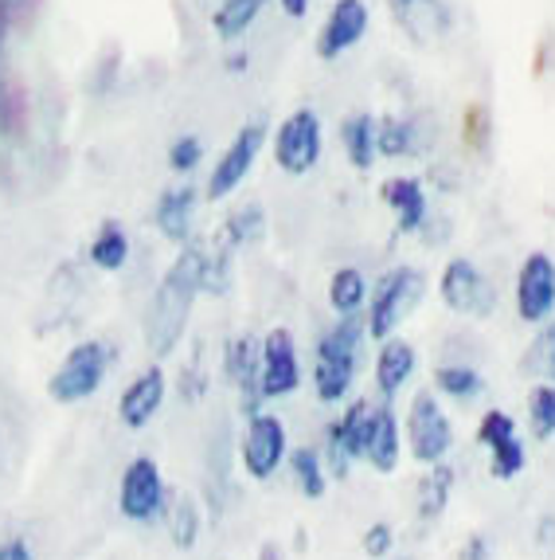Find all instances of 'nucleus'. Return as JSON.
Segmentation results:
<instances>
[{
    "label": "nucleus",
    "instance_id": "31",
    "mask_svg": "<svg viewBox=\"0 0 555 560\" xmlns=\"http://www.w3.org/2000/svg\"><path fill=\"white\" fill-rule=\"evenodd\" d=\"M485 451H489V475L497 478V482H512V478L528 467V447L520 443L517 431H512V435H505V440L489 443Z\"/></svg>",
    "mask_w": 555,
    "mask_h": 560
},
{
    "label": "nucleus",
    "instance_id": "29",
    "mask_svg": "<svg viewBox=\"0 0 555 560\" xmlns=\"http://www.w3.org/2000/svg\"><path fill=\"white\" fill-rule=\"evenodd\" d=\"M262 235H267V208L259 200H247V205H239L223 220V240L232 243V247H250Z\"/></svg>",
    "mask_w": 555,
    "mask_h": 560
},
{
    "label": "nucleus",
    "instance_id": "22",
    "mask_svg": "<svg viewBox=\"0 0 555 560\" xmlns=\"http://www.w3.org/2000/svg\"><path fill=\"white\" fill-rule=\"evenodd\" d=\"M450 494H453V470L446 467V463H435L415 486L418 522H438V517L446 514V505H450Z\"/></svg>",
    "mask_w": 555,
    "mask_h": 560
},
{
    "label": "nucleus",
    "instance_id": "9",
    "mask_svg": "<svg viewBox=\"0 0 555 560\" xmlns=\"http://www.w3.org/2000/svg\"><path fill=\"white\" fill-rule=\"evenodd\" d=\"M165 478H161L157 458L138 455L130 458V467L121 470V486H118V510L126 522L133 525H149L165 514Z\"/></svg>",
    "mask_w": 555,
    "mask_h": 560
},
{
    "label": "nucleus",
    "instance_id": "15",
    "mask_svg": "<svg viewBox=\"0 0 555 560\" xmlns=\"http://www.w3.org/2000/svg\"><path fill=\"white\" fill-rule=\"evenodd\" d=\"M368 24H371V12L364 0H336L333 12L324 16L321 32H317V56L324 63L341 59L344 51H352V47L368 36Z\"/></svg>",
    "mask_w": 555,
    "mask_h": 560
},
{
    "label": "nucleus",
    "instance_id": "30",
    "mask_svg": "<svg viewBox=\"0 0 555 560\" xmlns=\"http://www.w3.org/2000/svg\"><path fill=\"white\" fill-rule=\"evenodd\" d=\"M435 393L450 396V400H477L485 393V376L470 364H438Z\"/></svg>",
    "mask_w": 555,
    "mask_h": 560
},
{
    "label": "nucleus",
    "instance_id": "16",
    "mask_svg": "<svg viewBox=\"0 0 555 560\" xmlns=\"http://www.w3.org/2000/svg\"><path fill=\"white\" fill-rule=\"evenodd\" d=\"M165 396H168L165 369H161V364H149V369H141V373L126 384V393H121V400H118L121 428H130V431L149 428V423L157 420V411H161V404H165Z\"/></svg>",
    "mask_w": 555,
    "mask_h": 560
},
{
    "label": "nucleus",
    "instance_id": "4",
    "mask_svg": "<svg viewBox=\"0 0 555 560\" xmlns=\"http://www.w3.org/2000/svg\"><path fill=\"white\" fill-rule=\"evenodd\" d=\"M110 346L106 341H79V346L71 349V353L63 357V364H59L56 373H51V381H47V396L56 404H83L91 400L98 388H103L106 373H110Z\"/></svg>",
    "mask_w": 555,
    "mask_h": 560
},
{
    "label": "nucleus",
    "instance_id": "27",
    "mask_svg": "<svg viewBox=\"0 0 555 560\" xmlns=\"http://www.w3.org/2000/svg\"><path fill=\"white\" fill-rule=\"evenodd\" d=\"M290 463V475H294V486H297V494H306V498H324V490H329V470H324V458L317 455L314 447H297L286 455Z\"/></svg>",
    "mask_w": 555,
    "mask_h": 560
},
{
    "label": "nucleus",
    "instance_id": "19",
    "mask_svg": "<svg viewBox=\"0 0 555 560\" xmlns=\"http://www.w3.org/2000/svg\"><path fill=\"white\" fill-rule=\"evenodd\" d=\"M383 205L395 215V232L399 235H415L426 224V188L418 177H388L380 185Z\"/></svg>",
    "mask_w": 555,
    "mask_h": 560
},
{
    "label": "nucleus",
    "instance_id": "39",
    "mask_svg": "<svg viewBox=\"0 0 555 560\" xmlns=\"http://www.w3.org/2000/svg\"><path fill=\"white\" fill-rule=\"evenodd\" d=\"M512 431H517V420H512L509 411L493 408V411H485L482 423H477V443H482V447H489V443L505 440V435H512Z\"/></svg>",
    "mask_w": 555,
    "mask_h": 560
},
{
    "label": "nucleus",
    "instance_id": "6",
    "mask_svg": "<svg viewBox=\"0 0 555 560\" xmlns=\"http://www.w3.org/2000/svg\"><path fill=\"white\" fill-rule=\"evenodd\" d=\"M321 150H324V133H321V118H317L314 106H297L290 118L278 121L274 161L282 173H290V177H306L309 168L321 161Z\"/></svg>",
    "mask_w": 555,
    "mask_h": 560
},
{
    "label": "nucleus",
    "instance_id": "42",
    "mask_svg": "<svg viewBox=\"0 0 555 560\" xmlns=\"http://www.w3.org/2000/svg\"><path fill=\"white\" fill-rule=\"evenodd\" d=\"M0 560H36L28 549V541H20V537H12V541L0 545Z\"/></svg>",
    "mask_w": 555,
    "mask_h": 560
},
{
    "label": "nucleus",
    "instance_id": "24",
    "mask_svg": "<svg viewBox=\"0 0 555 560\" xmlns=\"http://www.w3.org/2000/svg\"><path fill=\"white\" fill-rule=\"evenodd\" d=\"M341 145L344 153H349L352 168H361V173H368L371 165H376V118L371 114H352V118L341 121Z\"/></svg>",
    "mask_w": 555,
    "mask_h": 560
},
{
    "label": "nucleus",
    "instance_id": "18",
    "mask_svg": "<svg viewBox=\"0 0 555 560\" xmlns=\"http://www.w3.org/2000/svg\"><path fill=\"white\" fill-rule=\"evenodd\" d=\"M196 205H200V192H196L192 185H176V188H165L157 197V205H153V224H157V232L165 235L168 243H176V247H185V243L196 240Z\"/></svg>",
    "mask_w": 555,
    "mask_h": 560
},
{
    "label": "nucleus",
    "instance_id": "1",
    "mask_svg": "<svg viewBox=\"0 0 555 560\" xmlns=\"http://www.w3.org/2000/svg\"><path fill=\"white\" fill-rule=\"evenodd\" d=\"M204 290H200V240L185 243L180 255L173 259L157 282V294L149 299L145 310V346L157 357H168L180 341H185L192 306Z\"/></svg>",
    "mask_w": 555,
    "mask_h": 560
},
{
    "label": "nucleus",
    "instance_id": "38",
    "mask_svg": "<svg viewBox=\"0 0 555 560\" xmlns=\"http://www.w3.org/2000/svg\"><path fill=\"white\" fill-rule=\"evenodd\" d=\"M361 549H364V557H371V560H388L391 549H395V529H391L388 522L368 525L361 537Z\"/></svg>",
    "mask_w": 555,
    "mask_h": 560
},
{
    "label": "nucleus",
    "instance_id": "10",
    "mask_svg": "<svg viewBox=\"0 0 555 560\" xmlns=\"http://www.w3.org/2000/svg\"><path fill=\"white\" fill-rule=\"evenodd\" d=\"M512 299H517V318L524 326H544L555 314V262L547 252L524 255L517 271V287H512Z\"/></svg>",
    "mask_w": 555,
    "mask_h": 560
},
{
    "label": "nucleus",
    "instance_id": "45",
    "mask_svg": "<svg viewBox=\"0 0 555 560\" xmlns=\"http://www.w3.org/2000/svg\"><path fill=\"white\" fill-rule=\"evenodd\" d=\"M247 63H250L247 51H235V56H227V71H243Z\"/></svg>",
    "mask_w": 555,
    "mask_h": 560
},
{
    "label": "nucleus",
    "instance_id": "40",
    "mask_svg": "<svg viewBox=\"0 0 555 560\" xmlns=\"http://www.w3.org/2000/svg\"><path fill=\"white\" fill-rule=\"evenodd\" d=\"M458 560H489V541H485L482 533L465 537V545H462V552H458Z\"/></svg>",
    "mask_w": 555,
    "mask_h": 560
},
{
    "label": "nucleus",
    "instance_id": "32",
    "mask_svg": "<svg viewBox=\"0 0 555 560\" xmlns=\"http://www.w3.org/2000/svg\"><path fill=\"white\" fill-rule=\"evenodd\" d=\"M28 126V91L16 79H0V133L16 138Z\"/></svg>",
    "mask_w": 555,
    "mask_h": 560
},
{
    "label": "nucleus",
    "instance_id": "20",
    "mask_svg": "<svg viewBox=\"0 0 555 560\" xmlns=\"http://www.w3.org/2000/svg\"><path fill=\"white\" fill-rule=\"evenodd\" d=\"M415 369H418V353L411 341H403V337L380 341V353H376V388H380L383 400L388 404L395 400V396L411 384Z\"/></svg>",
    "mask_w": 555,
    "mask_h": 560
},
{
    "label": "nucleus",
    "instance_id": "36",
    "mask_svg": "<svg viewBox=\"0 0 555 560\" xmlns=\"http://www.w3.org/2000/svg\"><path fill=\"white\" fill-rule=\"evenodd\" d=\"M520 369L555 384V322H544V329H540V337L532 341V349H528V357L520 361Z\"/></svg>",
    "mask_w": 555,
    "mask_h": 560
},
{
    "label": "nucleus",
    "instance_id": "37",
    "mask_svg": "<svg viewBox=\"0 0 555 560\" xmlns=\"http://www.w3.org/2000/svg\"><path fill=\"white\" fill-rule=\"evenodd\" d=\"M200 161H204V141L196 138V133H185V138H176L168 145V168L173 173H192Z\"/></svg>",
    "mask_w": 555,
    "mask_h": 560
},
{
    "label": "nucleus",
    "instance_id": "13",
    "mask_svg": "<svg viewBox=\"0 0 555 560\" xmlns=\"http://www.w3.org/2000/svg\"><path fill=\"white\" fill-rule=\"evenodd\" d=\"M297 388H302L297 341L286 326H274L262 337V400H282Z\"/></svg>",
    "mask_w": 555,
    "mask_h": 560
},
{
    "label": "nucleus",
    "instance_id": "11",
    "mask_svg": "<svg viewBox=\"0 0 555 560\" xmlns=\"http://www.w3.org/2000/svg\"><path fill=\"white\" fill-rule=\"evenodd\" d=\"M267 138H270L267 121H247V126L235 133L232 145L220 153V161H215L212 177H208V197H212V200L232 197L235 188H239L243 180L250 177V168H255V161H259Z\"/></svg>",
    "mask_w": 555,
    "mask_h": 560
},
{
    "label": "nucleus",
    "instance_id": "21",
    "mask_svg": "<svg viewBox=\"0 0 555 560\" xmlns=\"http://www.w3.org/2000/svg\"><path fill=\"white\" fill-rule=\"evenodd\" d=\"M165 525H168V537H173L176 549H196L200 541V529H204V517H200V505H196L192 494L185 490H176V494L165 498Z\"/></svg>",
    "mask_w": 555,
    "mask_h": 560
},
{
    "label": "nucleus",
    "instance_id": "3",
    "mask_svg": "<svg viewBox=\"0 0 555 560\" xmlns=\"http://www.w3.org/2000/svg\"><path fill=\"white\" fill-rule=\"evenodd\" d=\"M426 294V275L418 267H391L376 287H371V306L364 314L368 322V337L371 341H388L395 337V329L415 314V306Z\"/></svg>",
    "mask_w": 555,
    "mask_h": 560
},
{
    "label": "nucleus",
    "instance_id": "33",
    "mask_svg": "<svg viewBox=\"0 0 555 560\" xmlns=\"http://www.w3.org/2000/svg\"><path fill=\"white\" fill-rule=\"evenodd\" d=\"M528 423H532V440H555V384L544 381L528 393Z\"/></svg>",
    "mask_w": 555,
    "mask_h": 560
},
{
    "label": "nucleus",
    "instance_id": "5",
    "mask_svg": "<svg viewBox=\"0 0 555 560\" xmlns=\"http://www.w3.org/2000/svg\"><path fill=\"white\" fill-rule=\"evenodd\" d=\"M438 299L462 318H493L497 314V287L473 259H450L438 275Z\"/></svg>",
    "mask_w": 555,
    "mask_h": 560
},
{
    "label": "nucleus",
    "instance_id": "14",
    "mask_svg": "<svg viewBox=\"0 0 555 560\" xmlns=\"http://www.w3.org/2000/svg\"><path fill=\"white\" fill-rule=\"evenodd\" d=\"M368 400H352L349 408L324 431V470L329 478H349L352 463L364 451V420H368Z\"/></svg>",
    "mask_w": 555,
    "mask_h": 560
},
{
    "label": "nucleus",
    "instance_id": "8",
    "mask_svg": "<svg viewBox=\"0 0 555 560\" xmlns=\"http://www.w3.org/2000/svg\"><path fill=\"white\" fill-rule=\"evenodd\" d=\"M408 443L411 458L423 467H435L453 451V423L442 411L435 393H415L408 408Z\"/></svg>",
    "mask_w": 555,
    "mask_h": 560
},
{
    "label": "nucleus",
    "instance_id": "26",
    "mask_svg": "<svg viewBox=\"0 0 555 560\" xmlns=\"http://www.w3.org/2000/svg\"><path fill=\"white\" fill-rule=\"evenodd\" d=\"M364 302H368V279H364L361 267H341L329 279V306H333L336 318L344 314H361Z\"/></svg>",
    "mask_w": 555,
    "mask_h": 560
},
{
    "label": "nucleus",
    "instance_id": "34",
    "mask_svg": "<svg viewBox=\"0 0 555 560\" xmlns=\"http://www.w3.org/2000/svg\"><path fill=\"white\" fill-rule=\"evenodd\" d=\"M388 9H391V16H395V24L399 28H408L415 39H423V28H418V12H423L430 24H450V16H446V9H442V0H388Z\"/></svg>",
    "mask_w": 555,
    "mask_h": 560
},
{
    "label": "nucleus",
    "instance_id": "44",
    "mask_svg": "<svg viewBox=\"0 0 555 560\" xmlns=\"http://www.w3.org/2000/svg\"><path fill=\"white\" fill-rule=\"evenodd\" d=\"M259 560H286V549H282L278 541H262Z\"/></svg>",
    "mask_w": 555,
    "mask_h": 560
},
{
    "label": "nucleus",
    "instance_id": "25",
    "mask_svg": "<svg viewBox=\"0 0 555 560\" xmlns=\"http://www.w3.org/2000/svg\"><path fill=\"white\" fill-rule=\"evenodd\" d=\"M376 153H380V158H415L418 153L415 121L399 118V114L376 118Z\"/></svg>",
    "mask_w": 555,
    "mask_h": 560
},
{
    "label": "nucleus",
    "instance_id": "2",
    "mask_svg": "<svg viewBox=\"0 0 555 560\" xmlns=\"http://www.w3.org/2000/svg\"><path fill=\"white\" fill-rule=\"evenodd\" d=\"M368 341L364 314H344L336 326L317 341L314 353V393L321 404H341L361 373V349Z\"/></svg>",
    "mask_w": 555,
    "mask_h": 560
},
{
    "label": "nucleus",
    "instance_id": "28",
    "mask_svg": "<svg viewBox=\"0 0 555 560\" xmlns=\"http://www.w3.org/2000/svg\"><path fill=\"white\" fill-rule=\"evenodd\" d=\"M267 9V0H223L220 9L212 12V28L220 39L235 44L239 36H247V28L259 20V12Z\"/></svg>",
    "mask_w": 555,
    "mask_h": 560
},
{
    "label": "nucleus",
    "instance_id": "35",
    "mask_svg": "<svg viewBox=\"0 0 555 560\" xmlns=\"http://www.w3.org/2000/svg\"><path fill=\"white\" fill-rule=\"evenodd\" d=\"M462 141L465 150L473 153H489L493 145V114L485 103H470L462 110Z\"/></svg>",
    "mask_w": 555,
    "mask_h": 560
},
{
    "label": "nucleus",
    "instance_id": "43",
    "mask_svg": "<svg viewBox=\"0 0 555 560\" xmlns=\"http://www.w3.org/2000/svg\"><path fill=\"white\" fill-rule=\"evenodd\" d=\"M278 4H282V12L294 20H302L309 12V0H278Z\"/></svg>",
    "mask_w": 555,
    "mask_h": 560
},
{
    "label": "nucleus",
    "instance_id": "17",
    "mask_svg": "<svg viewBox=\"0 0 555 560\" xmlns=\"http://www.w3.org/2000/svg\"><path fill=\"white\" fill-rule=\"evenodd\" d=\"M399 455H403V440H399V420L391 404H376L368 408V420H364V451L361 458L371 463V470L380 475H391L399 467Z\"/></svg>",
    "mask_w": 555,
    "mask_h": 560
},
{
    "label": "nucleus",
    "instance_id": "41",
    "mask_svg": "<svg viewBox=\"0 0 555 560\" xmlns=\"http://www.w3.org/2000/svg\"><path fill=\"white\" fill-rule=\"evenodd\" d=\"M16 28V12H12V0H0V59H4V44H9V32Z\"/></svg>",
    "mask_w": 555,
    "mask_h": 560
},
{
    "label": "nucleus",
    "instance_id": "23",
    "mask_svg": "<svg viewBox=\"0 0 555 560\" xmlns=\"http://www.w3.org/2000/svg\"><path fill=\"white\" fill-rule=\"evenodd\" d=\"M86 259L106 275L121 271V267L130 262V235H126V228H121L118 220H103L98 232H94V240H91Z\"/></svg>",
    "mask_w": 555,
    "mask_h": 560
},
{
    "label": "nucleus",
    "instance_id": "7",
    "mask_svg": "<svg viewBox=\"0 0 555 560\" xmlns=\"http://www.w3.org/2000/svg\"><path fill=\"white\" fill-rule=\"evenodd\" d=\"M286 455H290V435L282 416H274V411L250 416L247 431H243L239 440V463L247 470V478H255V482L274 478L278 467L286 463Z\"/></svg>",
    "mask_w": 555,
    "mask_h": 560
},
{
    "label": "nucleus",
    "instance_id": "12",
    "mask_svg": "<svg viewBox=\"0 0 555 560\" xmlns=\"http://www.w3.org/2000/svg\"><path fill=\"white\" fill-rule=\"evenodd\" d=\"M223 376L239 388L243 416H259L262 411V341L255 334H235L223 349Z\"/></svg>",
    "mask_w": 555,
    "mask_h": 560
}]
</instances>
